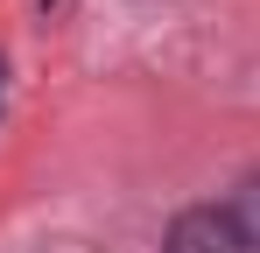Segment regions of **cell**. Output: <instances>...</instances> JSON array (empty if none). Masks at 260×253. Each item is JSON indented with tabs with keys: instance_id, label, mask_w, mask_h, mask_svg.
<instances>
[{
	"instance_id": "obj_1",
	"label": "cell",
	"mask_w": 260,
	"mask_h": 253,
	"mask_svg": "<svg viewBox=\"0 0 260 253\" xmlns=\"http://www.w3.org/2000/svg\"><path fill=\"white\" fill-rule=\"evenodd\" d=\"M162 253H246V239H239V225H232L225 211L197 204V211H183V218L169 225Z\"/></svg>"
},
{
	"instance_id": "obj_2",
	"label": "cell",
	"mask_w": 260,
	"mask_h": 253,
	"mask_svg": "<svg viewBox=\"0 0 260 253\" xmlns=\"http://www.w3.org/2000/svg\"><path fill=\"white\" fill-rule=\"evenodd\" d=\"M225 218L239 225V239H246V246H260V183H246V190L232 197V211H225Z\"/></svg>"
}]
</instances>
